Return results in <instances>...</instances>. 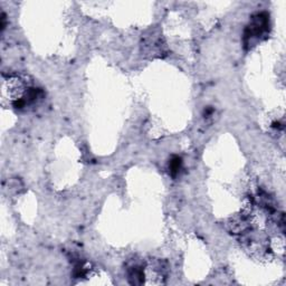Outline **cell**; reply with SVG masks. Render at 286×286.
<instances>
[{
    "label": "cell",
    "instance_id": "obj_1",
    "mask_svg": "<svg viewBox=\"0 0 286 286\" xmlns=\"http://www.w3.org/2000/svg\"><path fill=\"white\" fill-rule=\"evenodd\" d=\"M268 17L266 14H258L250 25L247 27L245 32V40H250L248 44H250L252 40L258 38L262 35H264L268 32Z\"/></svg>",
    "mask_w": 286,
    "mask_h": 286
},
{
    "label": "cell",
    "instance_id": "obj_2",
    "mask_svg": "<svg viewBox=\"0 0 286 286\" xmlns=\"http://www.w3.org/2000/svg\"><path fill=\"white\" fill-rule=\"evenodd\" d=\"M181 166H182V160H181L180 156H174L171 158L170 162H169V170H170V174L172 177H176L181 170Z\"/></svg>",
    "mask_w": 286,
    "mask_h": 286
}]
</instances>
